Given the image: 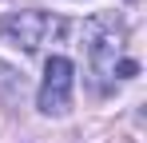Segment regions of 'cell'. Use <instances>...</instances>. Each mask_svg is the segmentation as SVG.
<instances>
[{
	"instance_id": "1",
	"label": "cell",
	"mask_w": 147,
	"mask_h": 143,
	"mask_svg": "<svg viewBox=\"0 0 147 143\" xmlns=\"http://www.w3.org/2000/svg\"><path fill=\"white\" fill-rule=\"evenodd\" d=\"M84 40H88V68L99 88H111L115 80H131L139 72V64L127 56V24L119 12H96L84 28Z\"/></svg>"
},
{
	"instance_id": "2",
	"label": "cell",
	"mask_w": 147,
	"mask_h": 143,
	"mask_svg": "<svg viewBox=\"0 0 147 143\" xmlns=\"http://www.w3.org/2000/svg\"><path fill=\"white\" fill-rule=\"evenodd\" d=\"M64 32H68V24L52 12H40V8H24V12H12L0 20V36L24 52H40L44 44H56Z\"/></svg>"
},
{
	"instance_id": "3",
	"label": "cell",
	"mask_w": 147,
	"mask_h": 143,
	"mask_svg": "<svg viewBox=\"0 0 147 143\" xmlns=\"http://www.w3.org/2000/svg\"><path fill=\"white\" fill-rule=\"evenodd\" d=\"M72 88H76V64L68 56H48L40 92H36V107H40L44 115H68Z\"/></svg>"
}]
</instances>
